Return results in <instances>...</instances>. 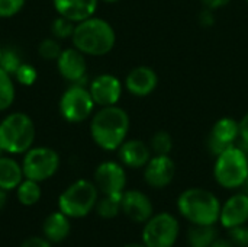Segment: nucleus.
<instances>
[{
    "instance_id": "a18cd8bd",
    "label": "nucleus",
    "mask_w": 248,
    "mask_h": 247,
    "mask_svg": "<svg viewBox=\"0 0 248 247\" xmlns=\"http://www.w3.org/2000/svg\"><path fill=\"white\" fill-rule=\"evenodd\" d=\"M246 1H247V3H248V0H246Z\"/></svg>"
},
{
    "instance_id": "ddd939ff",
    "label": "nucleus",
    "mask_w": 248,
    "mask_h": 247,
    "mask_svg": "<svg viewBox=\"0 0 248 247\" xmlns=\"http://www.w3.org/2000/svg\"><path fill=\"white\" fill-rule=\"evenodd\" d=\"M124 86L121 80L113 74H99L94 77L89 86V92L96 105L102 106H112L118 105L122 96Z\"/></svg>"
},
{
    "instance_id": "6ab92c4d",
    "label": "nucleus",
    "mask_w": 248,
    "mask_h": 247,
    "mask_svg": "<svg viewBox=\"0 0 248 247\" xmlns=\"http://www.w3.org/2000/svg\"><path fill=\"white\" fill-rule=\"evenodd\" d=\"M52 3L60 16L78 23L87 17L94 16L99 0H52Z\"/></svg>"
},
{
    "instance_id": "39448f33",
    "label": "nucleus",
    "mask_w": 248,
    "mask_h": 247,
    "mask_svg": "<svg viewBox=\"0 0 248 247\" xmlns=\"http://www.w3.org/2000/svg\"><path fill=\"white\" fill-rule=\"evenodd\" d=\"M248 176L247 151L237 144L217 156L214 178L225 189L241 188Z\"/></svg>"
},
{
    "instance_id": "b1692460",
    "label": "nucleus",
    "mask_w": 248,
    "mask_h": 247,
    "mask_svg": "<svg viewBox=\"0 0 248 247\" xmlns=\"http://www.w3.org/2000/svg\"><path fill=\"white\" fill-rule=\"evenodd\" d=\"M121 199L122 195H103L102 199H97L96 204V213L103 220H112L118 217L121 210Z\"/></svg>"
},
{
    "instance_id": "dca6fc26",
    "label": "nucleus",
    "mask_w": 248,
    "mask_h": 247,
    "mask_svg": "<svg viewBox=\"0 0 248 247\" xmlns=\"http://www.w3.org/2000/svg\"><path fill=\"white\" fill-rule=\"evenodd\" d=\"M158 86V76L154 68L148 66H138L132 68L125 77L126 90L137 98L150 96Z\"/></svg>"
},
{
    "instance_id": "4c0bfd02",
    "label": "nucleus",
    "mask_w": 248,
    "mask_h": 247,
    "mask_svg": "<svg viewBox=\"0 0 248 247\" xmlns=\"http://www.w3.org/2000/svg\"><path fill=\"white\" fill-rule=\"evenodd\" d=\"M6 202H7V191H4V189L0 188V211L4 208Z\"/></svg>"
},
{
    "instance_id": "c9c22d12",
    "label": "nucleus",
    "mask_w": 248,
    "mask_h": 247,
    "mask_svg": "<svg viewBox=\"0 0 248 247\" xmlns=\"http://www.w3.org/2000/svg\"><path fill=\"white\" fill-rule=\"evenodd\" d=\"M214 22H215V17L212 16V10L205 9V10L201 13V23H202L203 26H211V25H214Z\"/></svg>"
},
{
    "instance_id": "4be33fe9",
    "label": "nucleus",
    "mask_w": 248,
    "mask_h": 247,
    "mask_svg": "<svg viewBox=\"0 0 248 247\" xmlns=\"http://www.w3.org/2000/svg\"><path fill=\"white\" fill-rule=\"evenodd\" d=\"M218 239L215 226H195L187 231V243L190 247H211Z\"/></svg>"
},
{
    "instance_id": "412c9836",
    "label": "nucleus",
    "mask_w": 248,
    "mask_h": 247,
    "mask_svg": "<svg viewBox=\"0 0 248 247\" xmlns=\"http://www.w3.org/2000/svg\"><path fill=\"white\" fill-rule=\"evenodd\" d=\"M22 166L12 157H0V188L4 191H12L19 186L23 181Z\"/></svg>"
},
{
    "instance_id": "a211bd4d",
    "label": "nucleus",
    "mask_w": 248,
    "mask_h": 247,
    "mask_svg": "<svg viewBox=\"0 0 248 247\" xmlns=\"http://www.w3.org/2000/svg\"><path fill=\"white\" fill-rule=\"evenodd\" d=\"M151 154L153 153H151L150 146L138 138L125 140L118 148V156H119L121 163L131 169L144 167L148 163V160L153 157Z\"/></svg>"
},
{
    "instance_id": "a878e982",
    "label": "nucleus",
    "mask_w": 248,
    "mask_h": 247,
    "mask_svg": "<svg viewBox=\"0 0 248 247\" xmlns=\"http://www.w3.org/2000/svg\"><path fill=\"white\" fill-rule=\"evenodd\" d=\"M150 148H151V153L157 156H169L173 150L171 135L164 130L157 131L150 140Z\"/></svg>"
},
{
    "instance_id": "c756f323",
    "label": "nucleus",
    "mask_w": 248,
    "mask_h": 247,
    "mask_svg": "<svg viewBox=\"0 0 248 247\" xmlns=\"http://www.w3.org/2000/svg\"><path fill=\"white\" fill-rule=\"evenodd\" d=\"M22 86H32L35 82H36V68L31 64H26V63H22L20 67L17 68V71L15 73L13 76Z\"/></svg>"
},
{
    "instance_id": "7c9ffc66",
    "label": "nucleus",
    "mask_w": 248,
    "mask_h": 247,
    "mask_svg": "<svg viewBox=\"0 0 248 247\" xmlns=\"http://www.w3.org/2000/svg\"><path fill=\"white\" fill-rule=\"evenodd\" d=\"M25 0H0V17H12L22 10Z\"/></svg>"
},
{
    "instance_id": "72a5a7b5",
    "label": "nucleus",
    "mask_w": 248,
    "mask_h": 247,
    "mask_svg": "<svg viewBox=\"0 0 248 247\" xmlns=\"http://www.w3.org/2000/svg\"><path fill=\"white\" fill-rule=\"evenodd\" d=\"M20 247H51V245L42 237H28Z\"/></svg>"
},
{
    "instance_id": "e433bc0d",
    "label": "nucleus",
    "mask_w": 248,
    "mask_h": 247,
    "mask_svg": "<svg viewBox=\"0 0 248 247\" xmlns=\"http://www.w3.org/2000/svg\"><path fill=\"white\" fill-rule=\"evenodd\" d=\"M211 247H235V245L231 240H224V239H217Z\"/></svg>"
},
{
    "instance_id": "2eb2a0df",
    "label": "nucleus",
    "mask_w": 248,
    "mask_h": 247,
    "mask_svg": "<svg viewBox=\"0 0 248 247\" xmlns=\"http://www.w3.org/2000/svg\"><path fill=\"white\" fill-rule=\"evenodd\" d=\"M57 67L62 79L70 83H80L84 80L87 73V63L84 54L76 47L62 49L57 58Z\"/></svg>"
},
{
    "instance_id": "f704fd0d",
    "label": "nucleus",
    "mask_w": 248,
    "mask_h": 247,
    "mask_svg": "<svg viewBox=\"0 0 248 247\" xmlns=\"http://www.w3.org/2000/svg\"><path fill=\"white\" fill-rule=\"evenodd\" d=\"M240 138H241L243 144H246L248 147V112L240 121Z\"/></svg>"
},
{
    "instance_id": "bb28decb",
    "label": "nucleus",
    "mask_w": 248,
    "mask_h": 247,
    "mask_svg": "<svg viewBox=\"0 0 248 247\" xmlns=\"http://www.w3.org/2000/svg\"><path fill=\"white\" fill-rule=\"evenodd\" d=\"M74 26H76L74 22H71L67 17L58 15V17L54 19V22L51 25L52 36L55 39H67V38H71L73 36V32H74Z\"/></svg>"
},
{
    "instance_id": "c03bdc74",
    "label": "nucleus",
    "mask_w": 248,
    "mask_h": 247,
    "mask_svg": "<svg viewBox=\"0 0 248 247\" xmlns=\"http://www.w3.org/2000/svg\"><path fill=\"white\" fill-rule=\"evenodd\" d=\"M247 157H248V150H247Z\"/></svg>"
},
{
    "instance_id": "c85d7f7f",
    "label": "nucleus",
    "mask_w": 248,
    "mask_h": 247,
    "mask_svg": "<svg viewBox=\"0 0 248 247\" xmlns=\"http://www.w3.org/2000/svg\"><path fill=\"white\" fill-rule=\"evenodd\" d=\"M20 64H22L20 57H19L13 49H3V51H1L0 68L4 70L7 74H10V76L13 77L15 73L17 71V68L20 67Z\"/></svg>"
},
{
    "instance_id": "393cba45",
    "label": "nucleus",
    "mask_w": 248,
    "mask_h": 247,
    "mask_svg": "<svg viewBox=\"0 0 248 247\" xmlns=\"http://www.w3.org/2000/svg\"><path fill=\"white\" fill-rule=\"evenodd\" d=\"M15 95H16V89L13 83V77L0 68V112L12 106L15 100Z\"/></svg>"
},
{
    "instance_id": "0eeeda50",
    "label": "nucleus",
    "mask_w": 248,
    "mask_h": 247,
    "mask_svg": "<svg viewBox=\"0 0 248 247\" xmlns=\"http://www.w3.org/2000/svg\"><path fill=\"white\" fill-rule=\"evenodd\" d=\"M94 100L87 87L73 83L60 99V114L70 124H80L89 119L94 111Z\"/></svg>"
},
{
    "instance_id": "58836bf2",
    "label": "nucleus",
    "mask_w": 248,
    "mask_h": 247,
    "mask_svg": "<svg viewBox=\"0 0 248 247\" xmlns=\"http://www.w3.org/2000/svg\"><path fill=\"white\" fill-rule=\"evenodd\" d=\"M124 247H147L144 243H129V245H126V246H124Z\"/></svg>"
},
{
    "instance_id": "79ce46f5",
    "label": "nucleus",
    "mask_w": 248,
    "mask_h": 247,
    "mask_svg": "<svg viewBox=\"0 0 248 247\" xmlns=\"http://www.w3.org/2000/svg\"><path fill=\"white\" fill-rule=\"evenodd\" d=\"M3 153H4V151H3V150H1V147H0V157L3 156Z\"/></svg>"
},
{
    "instance_id": "f8f14e48",
    "label": "nucleus",
    "mask_w": 248,
    "mask_h": 247,
    "mask_svg": "<svg viewBox=\"0 0 248 247\" xmlns=\"http://www.w3.org/2000/svg\"><path fill=\"white\" fill-rule=\"evenodd\" d=\"M176 176V163L169 156L154 154L144 166V181L154 189H163L169 186Z\"/></svg>"
},
{
    "instance_id": "7ed1b4c3",
    "label": "nucleus",
    "mask_w": 248,
    "mask_h": 247,
    "mask_svg": "<svg viewBox=\"0 0 248 247\" xmlns=\"http://www.w3.org/2000/svg\"><path fill=\"white\" fill-rule=\"evenodd\" d=\"M221 207L219 199L203 188H189L177 198L180 215L195 226H215L219 221Z\"/></svg>"
},
{
    "instance_id": "9b49d317",
    "label": "nucleus",
    "mask_w": 248,
    "mask_h": 247,
    "mask_svg": "<svg viewBox=\"0 0 248 247\" xmlns=\"http://www.w3.org/2000/svg\"><path fill=\"white\" fill-rule=\"evenodd\" d=\"M240 138V122L231 116H224L218 119L208 137V150L212 156H219L230 147L235 146Z\"/></svg>"
},
{
    "instance_id": "473e14b6",
    "label": "nucleus",
    "mask_w": 248,
    "mask_h": 247,
    "mask_svg": "<svg viewBox=\"0 0 248 247\" xmlns=\"http://www.w3.org/2000/svg\"><path fill=\"white\" fill-rule=\"evenodd\" d=\"M201 1L205 6V9L214 12V10H218V9H222L225 6H228L231 0H201Z\"/></svg>"
},
{
    "instance_id": "f3484780",
    "label": "nucleus",
    "mask_w": 248,
    "mask_h": 247,
    "mask_svg": "<svg viewBox=\"0 0 248 247\" xmlns=\"http://www.w3.org/2000/svg\"><path fill=\"white\" fill-rule=\"evenodd\" d=\"M219 223L225 229H232L248 223V195L235 194L230 197L221 207Z\"/></svg>"
},
{
    "instance_id": "20e7f679",
    "label": "nucleus",
    "mask_w": 248,
    "mask_h": 247,
    "mask_svg": "<svg viewBox=\"0 0 248 247\" xmlns=\"http://www.w3.org/2000/svg\"><path fill=\"white\" fill-rule=\"evenodd\" d=\"M35 141V124L29 115L13 112L0 122V147L7 154L26 153Z\"/></svg>"
},
{
    "instance_id": "1a4fd4ad",
    "label": "nucleus",
    "mask_w": 248,
    "mask_h": 247,
    "mask_svg": "<svg viewBox=\"0 0 248 247\" xmlns=\"http://www.w3.org/2000/svg\"><path fill=\"white\" fill-rule=\"evenodd\" d=\"M60 167V156L49 147H31L22 162L23 176L36 182L52 178Z\"/></svg>"
},
{
    "instance_id": "f03ea898",
    "label": "nucleus",
    "mask_w": 248,
    "mask_h": 247,
    "mask_svg": "<svg viewBox=\"0 0 248 247\" xmlns=\"http://www.w3.org/2000/svg\"><path fill=\"white\" fill-rule=\"evenodd\" d=\"M71 41L84 55L102 57L113 49L116 33L108 20L92 16L76 23Z\"/></svg>"
},
{
    "instance_id": "ea45409f",
    "label": "nucleus",
    "mask_w": 248,
    "mask_h": 247,
    "mask_svg": "<svg viewBox=\"0 0 248 247\" xmlns=\"http://www.w3.org/2000/svg\"><path fill=\"white\" fill-rule=\"evenodd\" d=\"M241 188L244 189V194H247L248 195V176H247V179H246V182H244V185H243Z\"/></svg>"
},
{
    "instance_id": "5701e85b",
    "label": "nucleus",
    "mask_w": 248,
    "mask_h": 247,
    "mask_svg": "<svg viewBox=\"0 0 248 247\" xmlns=\"http://www.w3.org/2000/svg\"><path fill=\"white\" fill-rule=\"evenodd\" d=\"M17 201L25 207H32L41 199V186L39 182L32 179H23L16 188Z\"/></svg>"
},
{
    "instance_id": "423d86ee",
    "label": "nucleus",
    "mask_w": 248,
    "mask_h": 247,
    "mask_svg": "<svg viewBox=\"0 0 248 247\" xmlns=\"http://www.w3.org/2000/svg\"><path fill=\"white\" fill-rule=\"evenodd\" d=\"M97 199L99 189L94 182L80 179L71 183L60 195L58 207L68 218H83L96 207Z\"/></svg>"
},
{
    "instance_id": "37998d69",
    "label": "nucleus",
    "mask_w": 248,
    "mask_h": 247,
    "mask_svg": "<svg viewBox=\"0 0 248 247\" xmlns=\"http://www.w3.org/2000/svg\"><path fill=\"white\" fill-rule=\"evenodd\" d=\"M1 51H3V49H1V47H0V57H1Z\"/></svg>"
},
{
    "instance_id": "4468645a",
    "label": "nucleus",
    "mask_w": 248,
    "mask_h": 247,
    "mask_svg": "<svg viewBox=\"0 0 248 247\" xmlns=\"http://www.w3.org/2000/svg\"><path fill=\"white\" fill-rule=\"evenodd\" d=\"M122 213L134 223H147L154 215V207L151 199L141 191L131 189L122 194L121 199Z\"/></svg>"
},
{
    "instance_id": "a19ab883",
    "label": "nucleus",
    "mask_w": 248,
    "mask_h": 247,
    "mask_svg": "<svg viewBox=\"0 0 248 247\" xmlns=\"http://www.w3.org/2000/svg\"><path fill=\"white\" fill-rule=\"evenodd\" d=\"M99 1H105V3H116L119 0H99Z\"/></svg>"
},
{
    "instance_id": "aec40b11",
    "label": "nucleus",
    "mask_w": 248,
    "mask_h": 247,
    "mask_svg": "<svg viewBox=\"0 0 248 247\" xmlns=\"http://www.w3.org/2000/svg\"><path fill=\"white\" fill-rule=\"evenodd\" d=\"M42 231H44V236L46 237V240L60 243V242L65 240L70 234V220L61 211L52 213L45 218Z\"/></svg>"
},
{
    "instance_id": "cd10ccee",
    "label": "nucleus",
    "mask_w": 248,
    "mask_h": 247,
    "mask_svg": "<svg viewBox=\"0 0 248 247\" xmlns=\"http://www.w3.org/2000/svg\"><path fill=\"white\" fill-rule=\"evenodd\" d=\"M61 51H62L61 45H60L58 39H55V38H45L39 42V47H38L39 57L44 60H48V61H54V60L57 61Z\"/></svg>"
},
{
    "instance_id": "2f4dec72",
    "label": "nucleus",
    "mask_w": 248,
    "mask_h": 247,
    "mask_svg": "<svg viewBox=\"0 0 248 247\" xmlns=\"http://www.w3.org/2000/svg\"><path fill=\"white\" fill-rule=\"evenodd\" d=\"M230 230V239L235 246L247 247L248 246V227L246 224L243 226H237Z\"/></svg>"
},
{
    "instance_id": "f257e3e1",
    "label": "nucleus",
    "mask_w": 248,
    "mask_h": 247,
    "mask_svg": "<svg viewBox=\"0 0 248 247\" xmlns=\"http://www.w3.org/2000/svg\"><path fill=\"white\" fill-rule=\"evenodd\" d=\"M129 115L118 105L102 106L90 122V135L93 141L106 151H115L126 140L129 131Z\"/></svg>"
},
{
    "instance_id": "9d476101",
    "label": "nucleus",
    "mask_w": 248,
    "mask_h": 247,
    "mask_svg": "<svg viewBox=\"0 0 248 247\" xmlns=\"http://www.w3.org/2000/svg\"><path fill=\"white\" fill-rule=\"evenodd\" d=\"M94 185L103 195H122L126 186L124 165L110 160L100 163L94 170Z\"/></svg>"
},
{
    "instance_id": "6e6552de",
    "label": "nucleus",
    "mask_w": 248,
    "mask_h": 247,
    "mask_svg": "<svg viewBox=\"0 0 248 247\" xmlns=\"http://www.w3.org/2000/svg\"><path fill=\"white\" fill-rule=\"evenodd\" d=\"M180 233L179 220L169 213L153 215L144 226L142 243L147 247H173Z\"/></svg>"
}]
</instances>
